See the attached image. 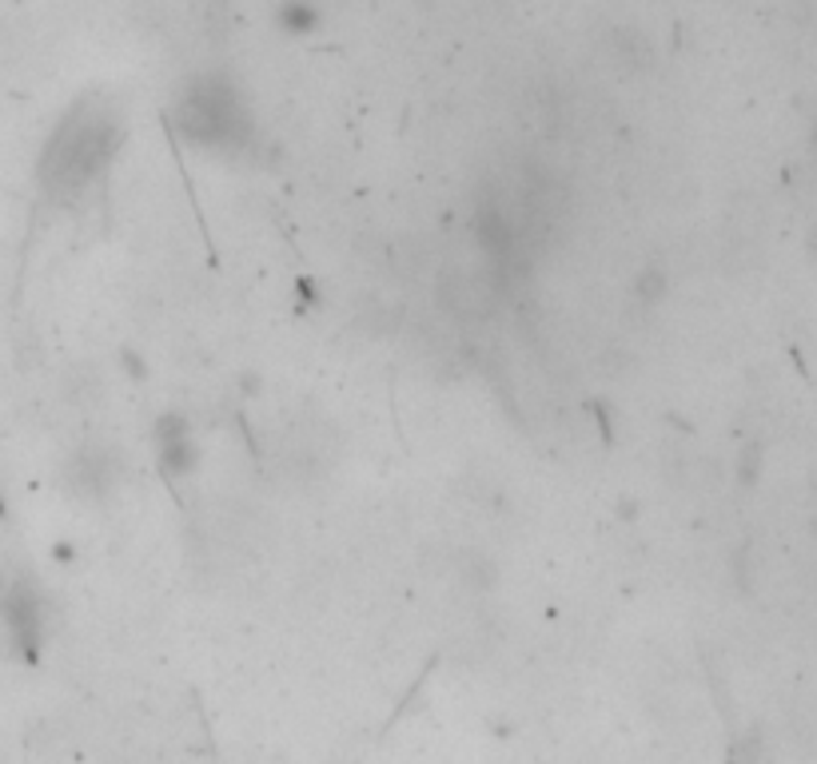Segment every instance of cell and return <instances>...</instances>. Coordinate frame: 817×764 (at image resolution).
<instances>
[{
    "mask_svg": "<svg viewBox=\"0 0 817 764\" xmlns=\"http://www.w3.org/2000/svg\"><path fill=\"white\" fill-rule=\"evenodd\" d=\"M120 362H124V371H129L132 379H144V362L136 359V355H132V350H124V355H120Z\"/></svg>",
    "mask_w": 817,
    "mask_h": 764,
    "instance_id": "7",
    "label": "cell"
},
{
    "mask_svg": "<svg viewBox=\"0 0 817 764\" xmlns=\"http://www.w3.org/2000/svg\"><path fill=\"white\" fill-rule=\"evenodd\" d=\"M156 454H160L163 475H187V470H192L196 446H192V434H187L184 418L163 415L160 422H156Z\"/></svg>",
    "mask_w": 817,
    "mask_h": 764,
    "instance_id": "3",
    "label": "cell"
},
{
    "mask_svg": "<svg viewBox=\"0 0 817 764\" xmlns=\"http://www.w3.org/2000/svg\"><path fill=\"white\" fill-rule=\"evenodd\" d=\"M112 144H117V127L93 124V120H88L84 127H72V132L60 136V151L52 156V163H57V172L64 175V180L84 184V180L93 175L96 163L108 160Z\"/></svg>",
    "mask_w": 817,
    "mask_h": 764,
    "instance_id": "2",
    "label": "cell"
},
{
    "mask_svg": "<svg viewBox=\"0 0 817 764\" xmlns=\"http://www.w3.org/2000/svg\"><path fill=\"white\" fill-rule=\"evenodd\" d=\"M175 124L192 144L199 148H235L247 139V116L240 96L228 88L223 81H199L187 88V96H180V112H175Z\"/></svg>",
    "mask_w": 817,
    "mask_h": 764,
    "instance_id": "1",
    "label": "cell"
},
{
    "mask_svg": "<svg viewBox=\"0 0 817 764\" xmlns=\"http://www.w3.org/2000/svg\"><path fill=\"white\" fill-rule=\"evenodd\" d=\"M761 475V446L758 442H749L746 451H742V458H737V478L746 482V486H754Z\"/></svg>",
    "mask_w": 817,
    "mask_h": 764,
    "instance_id": "5",
    "label": "cell"
},
{
    "mask_svg": "<svg viewBox=\"0 0 817 764\" xmlns=\"http://www.w3.org/2000/svg\"><path fill=\"white\" fill-rule=\"evenodd\" d=\"M666 295V275L658 271V267H650L643 279H638V299L654 303V299H662Z\"/></svg>",
    "mask_w": 817,
    "mask_h": 764,
    "instance_id": "6",
    "label": "cell"
},
{
    "mask_svg": "<svg viewBox=\"0 0 817 764\" xmlns=\"http://www.w3.org/2000/svg\"><path fill=\"white\" fill-rule=\"evenodd\" d=\"M276 24L288 36H307L319 28V9L312 0H283L280 9H276Z\"/></svg>",
    "mask_w": 817,
    "mask_h": 764,
    "instance_id": "4",
    "label": "cell"
}]
</instances>
